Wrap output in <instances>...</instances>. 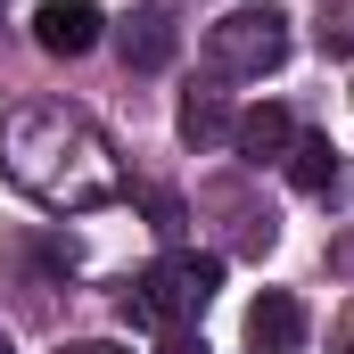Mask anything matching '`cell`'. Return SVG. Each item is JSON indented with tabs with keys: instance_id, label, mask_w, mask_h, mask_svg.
I'll return each mask as SVG.
<instances>
[{
	"instance_id": "cell-1",
	"label": "cell",
	"mask_w": 354,
	"mask_h": 354,
	"mask_svg": "<svg viewBox=\"0 0 354 354\" xmlns=\"http://www.w3.org/2000/svg\"><path fill=\"white\" fill-rule=\"evenodd\" d=\"M0 174L17 181L33 206L50 214H91L107 198H124V165H115V140L91 124L83 107H58V99H33L0 124Z\"/></svg>"
},
{
	"instance_id": "cell-2",
	"label": "cell",
	"mask_w": 354,
	"mask_h": 354,
	"mask_svg": "<svg viewBox=\"0 0 354 354\" xmlns=\"http://www.w3.org/2000/svg\"><path fill=\"white\" fill-rule=\"evenodd\" d=\"M288 50H297V33H288L280 8H231L223 25H206V58H214V75H231V83L280 75Z\"/></svg>"
},
{
	"instance_id": "cell-3",
	"label": "cell",
	"mask_w": 354,
	"mask_h": 354,
	"mask_svg": "<svg viewBox=\"0 0 354 354\" xmlns=\"http://www.w3.org/2000/svg\"><path fill=\"white\" fill-rule=\"evenodd\" d=\"M214 280H223V256H165V264H149L140 288H132V322H157V330L198 322Z\"/></svg>"
},
{
	"instance_id": "cell-4",
	"label": "cell",
	"mask_w": 354,
	"mask_h": 354,
	"mask_svg": "<svg viewBox=\"0 0 354 354\" xmlns=\"http://www.w3.org/2000/svg\"><path fill=\"white\" fill-rule=\"evenodd\" d=\"M99 33H107L99 0H41L33 8V41L50 58H83V50H99Z\"/></svg>"
},
{
	"instance_id": "cell-5",
	"label": "cell",
	"mask_w": 354,
	"mask_h": 354,
	"mask_svg": "<svg viewBox=\"0 0 354 354\" xmlns=\"http://www.w3.org/2000/svg\"><path fill=\"white\" fill-rule=\"evenodd\" d=\"M297 338H305V305H297L288 288H264V297L248 305V346L256 354H297Z\"/></svg>"
},
{
	"instance_id": "cell-6",
	"label": "cell",
	"mask_w": 354,
	"mask_h": 354,
	"mask_svg": "<svg viewBox=\"0 0 354 354\" xmlns=\"http://www.w3.org/2000/svg\"><path fill=\"white\" fill-rule=\"evenodd\" d=\"M288 140H297L288 107H248V115L231 124V149H239L248 165H272V157H288Z\"/></svg>"
},
{
	"instance_id": "cell-7",
	"label": "cell",
	"mask_w": 354,
	"mask_h": 354,
	"mask_svg": "<svg viewBox=\"0 0 354 354\" xmlns=\"http://www.w3.org/2000/svg\"><path fill=\"white\" fill-rule=\"evenodd\" d=\"M231 124H239V115H231L214 91H189V99H181V140H189V149H223Z\"/></svg>"
},
{
	"instance_id": "cell-8",
	"label": "cell",
	"mask_w": 354,
	"mask_h": 354,
	"mask_svg": "<svg viewBox=\"0 0 354 354\" xmlns=\"http://www.w3.org/2000/svg\"><path fill=\"white\" fill-rule=\"evenodd\" d=\"M280 165H288V181H297V189H330V174H338V149H330L322 132H297Z\"/></svg>"
},
{
	"instance_id": "cell-9",
	"label": "cell",
	"mask_w": 354,
	"mask_h": 354,
	"mask_svg": "<svg viewBox=\"0 0 354 354\" xmlns=\"http://www.w3.org/2000/svg\"><path fill=\"white\" fill-rule=\"evenodd\" d=\"M124 58H132V66H165V58H174V25H165L157 8L132 17V25H124Z\"/></svg>"
},
{
	"instance_id": "cell-10",
	"label": "cell",
	"mask_w": 354,
	"mask_h": 354,
	"mask_svg": "<svg viewBox=\"0 0 354 354\" xmlns=\"http://www.w3.org/2000/svg\"><path fill=\"white\" fill-rule=\"evenodd\" d=\"M322 50L354 58V0H338V8H330V25H322Z\"/></svg>"
},
{
	"instance_id": "cell-11",
	"label": "cell",
	"mask_w": 354,
	"mask_h": 354,
	"mask_svg": "<svg viewBox=\"0 0 354 354\" xmlns=\"http://www.w3.org/2000/svg\"><path fill=\"white\" fill-rule=\"evenodd\" d=\"M149 214H157V231H165V239L181 231V198H174V189H149Z\"/></svg>"
},
{
	"instance_id": "cell-12",
	"label": "cell",
	"mask_w": 354,
	"mask_h": 354,
	"mask_svg": "<svg viewBox=\"0 0 354 354\" xmlns=\"http://www.w3.org/2000/svg\"><path fill=\"white\" fill-rule=\"evenodd\" d=\"M157 354H206V338H189V330H174V338H165Z\"/></svg>"
},
{
	"instance_id": "cell-13",
	"label": "cell",
	"mask_w": 354,
	"mask_h": 354,
	"mask_svg": "<svg viewBox=\"0 0 354 354\" xmlns=\"http://www.w3.org/2000/svg\"><path fill=\"white\" fill-rule=\"evenodd\" d=\"M58 354H124V346H99V338H83V346H58Z\"/></svg>"
},
{
	"instance_id": "cell-14",
	"label": "cell",
	"mask_w": 354,
	"mask_h": 354,
	"mask_svg": "<svg viewBox=\"0 0 354 354\" xmlns=\"http://www.w3.org/2000/svg\"><path fill=\"white\" fill-rule=\"evenodd\" d=\"M0 354H17V346H8V330H0Z\"/></svg>"
}]
</instances>
